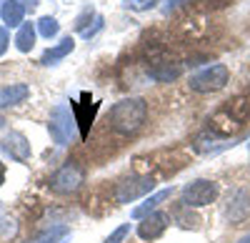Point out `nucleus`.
<instances>
[{"label": "nucleus", "mask_w": 250, "mask_h": 243, "mask_svg": "<svg viewBox=\"0 0 250 243\" xmlns=\"http://www.w3.org/2000/svg\"><path fill=\"white\" fill-rule=\"evenodd\" d=\"M145 118H148V103H145L143 98H123L120 103H115L110 108L108 123L115 133L130 135V133L143 128Z\"/></svg>", "instance_id": "obj_1"}, {"label": "nucleus", "mask_w": 250, "mask_h": 243, "mask_svg": "<svg viewBox=\"0 0 250 243\" xmlns=\"http://www.w3.org/2000/svg\"><path fill=\"white\" fill-rule=\"evenodd\" d=\"M228 80H230L228 66L225 63H213V66H205L203 70L193 73L190 80H188V86H190V90H195V93H218L228 86Z\"/></svg>", "instance_id": "obj_2"}, {"label": "nucleus", "mask_w": 250, "mask_h": 243, "mask_svg": "<svg viewBox=\"0 0 250 243\" xmlns=\"http://www.w3.org/2000/svg\"><path fill=\"white\" fill-rule=\"evenodd\" d=\"M220 186L215 180H208V178H195L190 183H185L180 191V203L188 208H203V206H210L213 200L218 198Z\"/></svg>", "instance_id": "obj_3"}, {"label": "nucleus", "mask_w": 250, "mask_h": 243, "mask_svg": "<svg viewBox=\"0 0 250 243\" xmlns=\"http://www.w3.org/2000/svg\"><path fill=\"white\" fill-rule=\"evenodd\" d=\"M48 131H50V138L55 140L58 146H68L70 140L75 138V115H73V108L60 103L50 110V123H48Z\"/></svg>", "instance_id": "obj_4"}, {"label": "nucleus", "mask_w": 250, "mask_h": 243, "mask_svg": "<svg viewBox=\"0 0 250 243\" xmlns=\"http://www.w3.org/2000/svg\"><path fill=\"white\" fill-rule=\"evenodd\" d=\"M83 183H85V171H83V166H78L75 160H68L65 166H60L50 178V188L55 193H65V196L80 191Z\"/></svg>", "instance_id": "obj_5"}, {"label": "nucleus", "mask_w": 250, "mask_h": 243, "mask_svg": "<svg viewBox=\"0 0 250 243\" xmlns=\"http://www.w3.org/2000/svg\"><path fill=\"white\" fill-rule=\"evenodd\" d=\"M155 191V180L150 176H133V178H125L118 183L115 188V200L118 203H133L138 198H145Z\"/></svg>", "instance_id": "obj_6"}, {"label": "nucleus", "mask_w": 250, "mask_h": 243, "mask_svg": "<svg viewBox=\"0 0 250 243\" xmlns=\"http://www.w3.org/2000/svg\"><path fill=\"white\" fill-rule=\"evenodd\" d=\"M250 216V191L245 188H235L228 198V206H225V221L230 226H238Z\"/></svg>", "instance_id": "obj_7"}, {"label": "nucleus", "mask_w": 250, "mask_h": 243, "mask_svg": "<svg viewBox=\"0 0 250 243\" xmlns=\"http://www.w3.org/2000/svg\"><path fill=\"white\" fill-rule=\"evenodd\" d=\"M243 128V123H238V120L228 113V108H218L210 118H208V131H210L213 135H220V138H230L235 135L238 131Z\"/></svg>", "instance_id": "obj_8"}, {"label": "nucleus", "mask_w": 250, "mask_h": 243, "mask_svg": "<svg viewBox=\"0 0 250 243\" xmlns=\"http://www.w3.org/2000/svg\"><path fill=\"white\" fill-rule=\"evenodd\" d=\"M0 148H3L13 160H18V163H25V160L30 158V140L20 133V131L5 133L3 140H0Z\"/></svg>", "instance_id": "obj_9"}, {"label": "nucleus", "mask_w": 250, "mask_h": 243, "mask_svg": "<svg viewBox=\"0 0 250 243\" xmlns=\"http://www.w3.org/2000/svg\"><path fill=\"white\" fill-rule=\"evenodd\" d=\"M168 213H163V211H153L148 213L140 223H138V236L143 241H155L165 233V228H168Z\"/></svg>", "instance_id": "obj_10"}, {"label": "nucleus", "mask_w": 250, "mask_h": 243, "mask_svg": "<svg viewBox=\"0 0 250 243\" xmlns=\"http://www.w3.org/2000/svg\"><path fill=\"white\" fill-rule=\"evenodd\" d=\"M183 73V66L180 63H170V60H158L155 66L148 68V75L153 80H158V83H170V80L180 78Z\"/></svg>", "instance_id": "obj_11"}, {"label": "nucleus", "mask_w": 250, "mask_h": 243, "mask_svg": "<svg viewBox=\"0 0 250 243\" xmlns=\"http://www.w3.org/2000/svg\"><path fill=\"white\" fill-rule=\"evenodd\" d=\"M28 95H30V88H28L25 83H10V86H5V88H0V110L23 103Z\"/></svg>", "instance_id": "obj_12"}, {"label": "nucleus", "mask_w": 250, "mask_h": 243, "mask_svg": "<svg viewBox=\"0 0 250 243\" xmlns=\"http://www.w3.org/2000/svg\"><path fill=\"white\" fill-rule=\"evenodd\" d=\"M170 196H173V188H163V191H155V193H150V196H145L143 203L133 208V218H145L148 213L158 211V206L163 203V200H168Z\"/></svg>", "instance_id": "obj_13"}, {"label": "nucleus", "mask_w": 250, "mask_h": 243, "mask_svg": "<svg viewBox=\"0 0 250 243\" xmlns=\"http://www.w3.org/2000/svg\"><path fill=\"white\" fill-rule=\"evenodd\" d=\"M0 18L8 28H20L25 23V5L18 3V0H5L3 8H0Z\"/></svg>", "instance_id": "obj_14"}, {"label": "nucleus", "mask_w": 250, "mask_h": 243, "mask_svg": "<svg viewBox=\"0 0 250 243\" xmlns=\"http://www.w3.org/2000/svg\"><path fill=\"white\" fill-rule=\"evenodd\" d=\"M73 48H75V40H73V38H62L58 45L48 48L43 55H40V63H43V66H55L58 60H62L65 55H70Z\"/></svg>", "instance_id": "obj_15"}, {"label": "nucleus", "mask_w": 250, "mask_h": 243, "mask_svg": "<svg viewBox=\"0 0 250 243\" xmlns=\"http://www.w3.org/2000/svg\"><path fill=\"white\" fill-rule=\"evenodd\" d=\"M35 45V25L33 23H23L18 28V35H15V48L20 53H30Z\"/></svg>", "instance_id": "obj_16"}, {"label": "nucleus", "mask_w": 250, "mask_h": 243, "mask_svg": "<svg viewBox=\"0 0 250 243\" xmlns=\"http://www.w3.org/2000/svg\"><path fill=\"white\" fill-rule=\"evenodd\" d=\"M58 30H60V23H58L55 18L43 15V18L38 20V33L43 35V38H48V40H50V38H55V35H58Z\"/></svg>", "instance_id": "obj_17"}, {"label": "nucleus", "mask_w": 250, "mask_h": 243, "mask_svg": "<svg viewBox=\"0 0 250 243\" xmlns=\"http://www.w3.org/2000/svg\"><path fill=\"white\" fill-rule=\"evenodd\" d=\"M68 241H70L68 226H55V228H50V233H45L40 238V243H68Z\"/></svg>", "instance_id": "obj_18"}, {"label": "nucleus", "mask_w": 250, "mask_h": 243, "mask_svg": "<svg viewBox=\"0 0 250 243\" xmlns=\"http://www.w3.org/2000/svg\"><path fill=\"white\" fill-rule=\"evenodd\" d=\"M15 233H18L15 221H0V243H8Z\"/></svg>", "instance_id": "obj_19"}, {"label": "nucleus", "mask_w": 250, "mask_h": 243, "mask_svg": "<svg viewBox=\"0 0 250 243\" xmlns=\"http://www.w3.org/2000/svg\"><path fill=\"white\" fill-rule=\"evenodd\" d=\"M160 3V0H123V5L128 10H150Z\"/></svg>", "instance_id": "obj_20"}, {"label": "nucleus", "mask_w": 250, "mask_h": 243, "mask_svg": "<svg viewBox=\"0 0 250 243\" xmlns=\"http://www.w3.org/2000/svg\"><path fill=\"white\" fill-rule=\"evenodd\" d=\"M128 233H130V223H123V226H118V228L105 238V243H123L125 238H128Z\"/></svg>", "instance_id": "obj_21"}, {"label": "nucleus", "mask_w": 250, "mask_h": 243, "mask_svg": "<svg viewBox=\"0 0 250 243\" xmlns=\"http://www.w3.org/2000/svg\"><path fill=\"white\" fill-rule=\"evenodd\" d=\"M185 211H188V208L183 206V208H180V211L175 213V221H178V223H180V226H185V228H190V226L195 228V226H198V218H195L193 213H190V216H188Z\"/></svg>", "instance_id": "obj_22"}, {"label": "nucleus", "mask_w": 250, "mask_h": 243, "mask_svg": "<svg viewBox=\"0 0 250 243\" xmlns=\"http://www.w3.org/2000/svg\"><path fill=\"white\" fill-rule=\"evenodd\" d=\"M88 18H93V8H85V10H83V15H78V20H75V30H85V20Z\"/></svg>", "instance_id": "obj_23"}, {"label": "nucleus", "mask_w": 250, "mask_h": 243, "mask_svg": "<svg viewBox=\"0 0 250 243\" xmlns=\"http://www.w3.org/2000/svg\"><path fill=\"white\" fill-rule=\"evenodd\" d=\"M8 43H10V35H8V30H5L3 25H0V55H5Z\"/></svg>", "instance_id": "obj_24"}, {"label": "nucleus", "mask_w": 250, "mask_h": 243, "mask_svg": "<svg viewBox=\"0 0 250 243\" xmlns=\"http://www.w3.org/2000/svg\"><path fill=\"white\" fill-rule=\"evenodd\" d=\"M185 3H190V0H165V5H163V13H170V10H175V8L185 5Z\"/></svg>", "instance_id": "obj_25"}, {"label": "nucleus", "mask_w": 250, "mask_h": 243, "mask_svg": "<svg viewBox=\"0 0 250 243\" xmlns=\"http://www.w3.org/2000/svg\"><path fill=\"white\" fill-rule=\"evenodd\" d=\"M103 28V18H95V25L93 28H85V30H83V38H93L98 30Z\"/></svg>", "instance_id": "obj_26"}, {"label": "nucleus", "mask_w": 250, "mask_h": 243, "mask_svg": "<svg viewBox=\"0 0 250 243\" xmlns=\"http://www.w3.org/2000/svg\"><path fill=\"white\" fill-rule=\"evenodd\" d=\"M5 173H8V171H5V163H0V186L5 183Z\"/></svg>", "instance_id": "obj_27"}, {"label": "nucleus", "mask_w": 250, "mask_h": 243, "mask_svg": "<svg viewBox=\"0 0 250 243\" xmlns=\"http://www.w3.org/2000/svg\"><path fill=\"white\" fill-rule=\"evenodd\" d=\"M18 3H23V5H30V8H33V5H35V0H18Z\"/></svg>", "instance_id": "obj_28"}, {"label": "nucleus", "mask_w": 250, "mask_h": 243, "mask_svg": "<svg viewBox=\"0 0 250 243\" xmlns=\"http://www.w3.org/2000/svg\"><path fill=\"white\" fill-rule=\"evenodd\" d=\"M238 243H250V236H245V238H240Z\"/></svg>", "instance_id": "obj_29"}, {"label": "nucleus", "mask_w": 250, "mask_h": 243, "mask_svg": "<svg viewBox=\"0 0 250 243\" xmlns=\"http://www.w3.org/2000/svg\"><path fill=\"white\" fill-rule=\"evenodd\" d=\"M3 126H5V118H3V115H0V131H3Z\"/></svg>", "instance_id": "obj_30"}]
</instances>
